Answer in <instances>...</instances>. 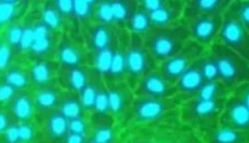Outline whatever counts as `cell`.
I'll use <instances>...</instances> for the list:
<instances>
[{
  "label": "cell",
  "instance_id": "8fae6325",
  "mask_svg": "<svg viewBox=\"0 0 249 143\" xmlns=\"http://www.w3.org/2000/svg\"><path fill=\"white\" fill-rule=\"evenodd\" d=\"M134 90L135 95L155 98L173 97L177 95L175 83L169 81L158 68L141 77Z\"/></svg>",
  "mask_w": 249,
  "mask_h": 143
},
{
  "label": "cell",
  "instance_id": "5b68a950",
  "mask_svg": "<svg viewBox=\"0 0 249 143\" xmlns=\"http://www.w3.org/2000/svg\"><path fill=\"white\" fill-rule=\"evenodd\" d=\"M218 123L231 128L249 131V81L239 84L228 94L218 118Z\"/></svg>",
  "mask_w": 249,
  "mask_h": 143
},
{
  "label": "cell",
  "instance_id": "4316f807",
  "mask_svg": "<svg viewBox=\"0 0 249 143\" xmlns=\"http://www.w3.org/2000/svg\"><path fill=\"white\" fill-rule=\"evenodd\" d=\"M152 28V16L151 13L144 10L141 7H138L136 13L130 22L128 23L126 30L129 33L143 36Z\"/></svg>",
  "mask_w": 249,
  "mask_h": 143
},
{
  "label": "cell",
  "instance_id": "836d02e7",
  "mask_svg": "<svg viewBox=\"0 0 249 143\" xmlns=\"http://www.w3.org/2000/svg\"><path fill=\"white\" fill-rule=\"evenodd\" d=\"M68 131L89 136V125L88 122L86 121L85 116L71 119L68 121Z\"/></svg>",
  "mask_w": 249,
  "mask_h": 143
},
{
  "label": "cell",
  "instance_id": "8992f818",
  "mask_svg": "<svg viewBox=\"0 0 249 143\" xmlns=\"http://www.w3.org/2000/svg\"><path fill=\"white\" fill-rule=\"evenodd\" d=\"M226 98L204 99L196 96L186 98L180 104V120L189 125L204 129L218 123Z\"/></svg>",
  "mask_w": 249,
  "mask_h": 143
},
{
  "label": "cell",
  "instance_id": "e575fe53",
  "mask_svg": "<svg viewBox=\"0 0 249 143\" xmlns=\"http://www.w3.org/2000/svg\"><path fill=\"white\" fill-rule=\"evenodd\" d=\"M63 19L73 18V0H52Z\"/></svg>",
  "mask_w": 249,
  "mask_h": 143
},
{
  "label": "cell",
  "instance_id": "f1b7e54d",
  "mask_svg": "<svg viewBox=\"0 0 249 143\" xmlns=\"http://www.w3.org/2000/svg\"><path fill=\"white\" fill-rule=\"evenodd\" d=\"M200 71L202 72V75L206 82H211V81H219L218 80V72L215 66V63L213 61V58L209 53L208 49L205 50V52L198 57L197 59Z\"/></svg>",
  "mask_w": 249,
  "mask_h": 143
},
{
  "label": "cell",
  "instance_id": "d590c367",
  "mask_svg": "<svg viewBox=\"0 0 249 143\" xmlns=\"http://www.w3.org/2000/svg\"><path fill=\"white\" fill-rule=\"evenodd\" d=\"M18 90L2 80L0 82V105L9 104Z\"/></svg>",
  "mask_w": 249,
  "mask_h": 143
},
{
  "label": "cell",
  "instance_id": "3957f363",
  "mask_svg": "<svg viewBox=\"0 0 249 143\" xmlns=\"http://www.w3.org/2000/svg\"><path fill=\"white\" fill-rule=\"evenodd\" d=\"M178 106L177 96L155 98L135 95L126 120L133 125H155L175 112Z\"/></svg>",
  "mask_w": 249,
  "mask_h": 143
},
{
  "label": "cell",
  "instance_id": "44dd1931",
  "mask_svg": "<svg viewBox=\"0 0 249 143\" xmlns=\"http://www.w3.org/2000/svg\"><path fill=\"white\" fill-rule=\"evenodd\" d=\"M8 105L15 123L31 122L36 111L33 95L26 89L18 90Z\"/></svg>",
  "mask_w": 249,
  "mask_h": 143
},
{
  "label": "cell",
  "instance_id": "7402d4cb",
  "mask_svg": "<svg viewBox=\"0 0 249 143\" xmlns=\"http://www.w3.org/2000/svg\"><path fill=\"white\" fill-rule=\"evenodd\" d=\"M58 67L57 62L46 57H39L32 63L28 71L30 81L37 88L53 84L55 77H57Z\"/></svg>",
  "mask_w": 249,
  "mask_h": 143
},
{
  "label": "cell",
  "instance_id": "83f0119b",
  "mask_svg": "<svg viewBox=\"0 0 249 143\" xmlns=\"http://www.w3.org/2000/svg\"><path fill=\"white\" fill-rule=\"evenodd\" d=\"M3 80L9 85L14 87L17 90H23L28 88L30 81V76L28 72L25 71L20 67H9L4 75Z\"/></svg>",
  "mask_w": 249,
  "mask_h": 143
},
{
  "label": "cell",
  "instance_id": "e0dca14e",
  "mask_svg": "<svg viewBox=\"0 0 249 143\" xmlns=\"http://www.w3.org/2000/svg\"><path fill=\"white\" fill-rule=\"evenodd\" d=\"M203 139L207 143H249V131L231 128L219 123L201 129Z\"/></svg>",
  "mask_w": 249,
  "mask_h": 143
},
{
  "label": "cell",
  "instance_id": "30bf717a",
  "mask_svg": "<svg viewBox=\"0 0 249 143\" xmlns=\"http://www.w3.org/2000/svg\"><path fill=\"white\" fill-rule=\"evenodd\" d=\"M189 30L190 39L208 48L216 42L222 24V15H196L183 19Z\"/></svg>",
  "mask_w": 249,
  "mask_h": 143
},
{
  "label": "cell",
  "instance_id": "8d00e7d4",
  "mask_svg": "<svg viewBox=\"0 0 249 143\" xmlns=\"http://www.w3.org/2000/svg\"><path fill=\"white\" fill-rule=\"evenodd\" d=\"M14 123V118L9 109L2 107L0 105V135H3Z\"/></svg>",
  "mask_w": 249,
  "mask_h": 143
},
{
  "label": "cell",
  "instance_id": "7c38bea8",
  "mask_svg": "<svg viewBox=\"0 0 249 143\" xmlns=\"http://www.w3.org/2000/svg\"><path fill=\"white\" fill-rule=\"evenodd\" d=\"M107 83V82H106ZM108 114L116 121L125 120L135 98V90L126 80L107 83Z\"/></svg>",
  "mask_w": 249,
  "mask_h": 143
},
{
  "label": "cell",
  "instance_id": "52a82bcc",
  "mask_svg": "<svg viewBox=\"0 0 249 143\" xmlns=\"http://www.w3.org/2000/svg\"><path fill=\"white\" fill-rule=\"evenodd\" d=\"M138 7L137 0H101L95 6L93 19L97 23L126 29Z\"/></svg>",
  "mask_w": 249,
  "mask_h": 143
},
{
  "label": "cell",
  "instance_id": "4dcf8cb0",
  "mask_svg": "<svg viewBox=\"0 0 249 143\" xmlns=\"http://www.w3.org/2000/svg\"><path fill=\"white\" fill-rule=\"evenodd\" d=\"M229 8L245 26L249 28V0H233Z\"/></svg>",
  "mask_w": 249,
  "mask_h": 143
},
{
  "label": "cell",
  "instance_id": "277c9868",
  "mask_svg": "<svg viewBox=\"0 0 249 143\" xmlns=\"http://www.w3.org/2000/svg\"><path fill=\"white\" fill-rule=\"evenodd\" d=\"M126 81L133 89L148 72L158 67V62L146 47L143 36L129 33L124 50Z\"/></svg>",
  "mask_w": 249,
  "mask_h": 143
},
{
  "label": "cell",
  "instance_id": "1f68e13d",
  "mask_svg": "<svg viewBox=\"0 0 249 143\" xmlns=\"http://www.w3.org/2000/svg\"><path fill=\"white\" fill-rule=\"evenodd\" d=\"M14 47L6 40L0 41V71H6L12 63Z\"/></svg>",
  "mask_w": 249,
  "mask_h": 143
},
{
  "label": "cell",
  "instance_id": "7a4b0ae2",
  "mask_svg": "<svg viewBox=\"0 0 249 143\" xmlns=\"http://www.w3.org/2000/svg\"><path fill=\"white\" fill-rule=\"evenodd\" d=\"M215 63L218 80L230 89L249 81V59L231 48L214 42L207 48Z\"/></svg>",
  "mask_w": 249,
  "mask_h": 143
},
{
  "label": "cell",
  "instance_id": "f35d334b",
  "mask_svg": "<svg viewBox=\"0 0 249 143\" xmlns=\"http://www.w3.org/2000/svg\"><path fill=\"white\" fill-rule=\"evenodd\" d=\"M14 5L0 4V24L10 21L14 17Z\"/></svg>",
  "mask_w": 249,
  "mask_h": 143
},
{
  "label": "cell",
  "instance_id": "9c48e42d",
  "mask_svg": "<svg viewBox=\"0 0 249 143\" xmlns=\"http://www.w3.org/2000/svg\"><path fill=\"white\" fill-rule=\"evenodd\" d=\"M207 48L189 39L180 50L158 63V69L166 78L175 83L180 74L186 71Z\"/></svg>",
  "mask_w": 249,
  "mask_h": 143
},
{
  "label": "cell",
  "instance_id": "4fadbf2b",
  "mask_svg": "<svg viewBox=\"0 0 249 143\" xmlns=\"http://www.w3.org/2000/svg\"><path fill=\"white\" fill-rule=\"evenodd\" d=\"M124 29L115 26L95 23L87 33V45L90 53L102 51L120 41Z\"/></svg>",
  "mask_w": 249,
  "mask_h": 143
},
{
  "label": "cell",
  "instance_id": "d4e9b609",
  "mask_svg": "<svg viewBox=\"0 0 249 143\" xmlns=\"http://www.w3.org/2000/svg\"><path fill=\"white\" fill-rule=\"evenodd\" d=\"M57 109L70 121L71 119L84 117L87 112L78 93L70 91L62 92Z\"/></svg>",
  "mask_w": 249,
  "mask_h": 143
},
{
  "label": "cell",
  "instance_id": "ac0fdd59",
  "mask_svg": "<svg viewBox=\"0 0 249 143\" xmlns=\"http://www.w3.org/2000/svg\"><path fill=\"white\" fill-rule=\"evenodd\" d=\"M93 68H87L85 65L73 66V67H58L57 77L59 78L60 84L67 89V90L79 93L80 90L89 82Z\"/></svg>",
  "mask_w": 249,
  "mask_h": 143
},
{
  "label": "cell",
  "instance_id": "2e32d148",
  "mask_svg": "<svg viewBox=\"0 0 249 143\" xmlns=\"http://www.w3.org/2000/svg\"><path fill=\"white\" fill-rule=\"evenodd\" d=\"M197 59L176 80L175 88L177 90V97H183L184 99L189 98L195 95L206 83L200 71Z\"/></svg>",
  "mask_w": 249,
  "mask_h": 143
},
{
  "label": "cell",
  "instance_id": "ba28073f",
  "mask_svg": "<svg viewBox=\"0 0 249 143\" xmlns=\"http://www.w3.org/2000/svg\"><path fill=\"white\" fill-rule=\"evenodd\" d=\"M217 42L249 59V28L245 26L228 8L222 15Z\"/></svg>",
  "mask_w": 249,
  "mask_h": 143
},
{
  "label": "cell",
  "instance_id": "603a6c76",
  "mask_svg": "<svg viewBox=\"0 0 249 143\" xmlns=\"http://www.w3.org/2000/svg\"><path fill=\"white\" fill-rule=\"evenodd\" d=\"M62 92L55 84L38 87L33 95L36 111L44 115L58 107Z\"/></svg>",
  "mask_w": 249,
  "mask_h": 143
},
{
  "label": "cell",
  "instance_id": "d6986e66",
  "mask_svg": "<svg viewBox=\"0 0 249 143\" xmlns=\"http://www.w3.org/2000/svg\"><path fill=\"white\" fill-rule=\"evenodd\" d=\"M185 0H166L155 12L151 14L152 27H164L178 23L183 19Z\"/></svg>",
  "mask_w": 249,
  "mask_h": 143
},
{
  "label": "cell",
  "instance_id": "484cf974",
  "mask_svg": "<svg viewBox=\"0 0 249 143\" xmlns=\"http://www.w3.org/2000/svg\"><path fill=\"white\" fill-rule=\"evenodd\" d=\"M8 143H30L36 138V129L30 122L14 123L4 134Z\"/></svg>",
  "mask_w": 249,
  "mask_h": 143
},
{
  "label": "cell",
  "instance_id": "60d3db41",
  "mask_svg": "<svg viewBox=\"0 0 249 143\" xmlns=\"http://www.w3.org/2000/svg\"><path fill=\"white\" fill-rule=\"evenodd\" d=\"M22 0H0V4H10V5H16L17 3L21 2Z\"/></svg>",
  "mask_w": 249,
  "mask_h": 143
},
{
  "label": "cell",
  "instance_id": "cb8c5ba5",
  "mask_svg": "<svg viewBox=\"0 0 249 143\" xmlns=\"http://www.w3.org/2000/svg\"><path fill=\"white\" fill-rule=\"evenodd\" d=\"M44 132L52 142H63L68 132V120L57 108L44 114Z\"/></svg>",
  "mask_w": 249,
  "mask_h": 143
},
{
  "label": "cell",
  "instance_id": "9a60e30c",
  "mask_svg": "<svg viewBox=\"0 0 249 143\" xmlns=\"http://www.w3.org/2000/svg\"><path fill=\"white\" fill-rule=\"evenodd\" d=\"M56 62L62 67L85 65L87 56L82 47L68 36H63L55 47Z\"/></svg>",
  "mask_w": 249,
  "mask_h": 143
},
{
  "label": "cell",
  "instance_id": "74e56055",
  "mask_svg": "<svg viewBox=\"0 0 249 143\" xmlns=\"http://www.w3.org/2000/svg\"><path fill=\"white\" fill-rule=\"evenodd\" d=\"M137 2L139 7L152 14L158 10L166 2V0H137Z\"/></svg>",
  "mask_w": 249,
  "mask_h": 143
},
{
  "label": "cell",
  "instance_id": "5bb4252c",
  "mask_svg": "<svg viewBox=\"0 0 249 143\" xmlns=\"http://www.w3.org/2000/svg\"><path fill=\"white\" fill-rule=\"evenodd\" d=\"M92 125L89 127L88 143H111L119 137L116 120L108 113H93Z\"/></svg>",
  "mask_w": 249,
  "mask_h": 143
},
{
  "label": "cell",
  "instance_id": "ffe728a7",
  "mask_svg": "<svg viewBox=\"0 0 249 143\" xmlns=\"http://www.w3.org/2000/svg\"><path fill=\"white\" fill-rule=\"evenodd\" d=\"M233 0H185L183 19L196 15H222Z\"/></svg>",
  "mask_w": 249,
  "mask_h": 143
},
{
  "label": "cell",
  "instance_id": "d6a6232c",
  "mask_svg": "<svg viewBox=\"0 0 249 143\" xmlns=\"http://www.w3.org/2000/svg\"><path fill=\"white\" fill-rule=\"evenodd\" d=\"M25 29L20 26H13L7 32L6 41L14 48H22V42Z\"/></svg>",
  "mask_w": 249,
  "mask_h": 143
},
{
  "label": "cell",
  "instance_id": "f546056e",
  "mask_svg": "<svg viewBox=\"0 0 249 143\" xmlns=\"http://www.w3.org/2000/svg\"><path fill=\"white\" fill-rule=\"evenodd\" d=\"M62 20H63V18L61 17V15H59L57 10L55 9L53 1L52 0L48 1L42 10V24L44 26H46L48 29L54 31L60 26Z\"/></svg>",
  "mask_w": 249,
  "mask_h": 143
},
{
  "label": "cell",
  "instance_id": "ab89813d",
  "mask_svg": "<svg viewBox=\"0 0 249 143\" xmlns=\"http://www.w3.org/2000/svg\"><path fill=\"white\" fill-rule=\"evenodd\" d=\"M63 143H88V136L83 134L73 133L68 131L63 139Z\"/></svg>",
  "mask_w": 249,
  "mask_h": 143
},
{
  "label": "cell",
  "instance_id": "6da1fadb",
  "mask_svg": "<svg viewBox=\"0 0 249 143\" xmlns=\"http://www.w3.org/2000/svg\"><path fill=\"white\" fill-rule=\"evenodd\" d=\"M189 39V30L183 19L169 26L152 27L143 35L146 47L158 63L177 53Z\"/></svg>",
  "mask_w": 249,
  "mask_h": 143
}]
</instances>
